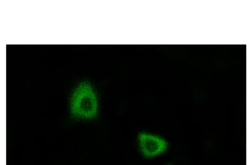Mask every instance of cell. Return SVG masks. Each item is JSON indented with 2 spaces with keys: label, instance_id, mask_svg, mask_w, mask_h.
I'll return each mask as SVG.
<instances>
[{
  "label": "cell",
  "instance_id": "obj_1",
  "mask_svg": "<svg viewBox=\"0 0 249 165\" xmlns=\"http://www.w3.org/2000/svg\"><path fill=\"white\" fill-rule=\"evenodd\" d=\"M70 103L71 114L75 118L92 119L98 114L97 97L89 83L83 82L75 88Z\"/></svg>",
  "mask_w": 249,
  "mask_h": 165
},
{
  "label": "cell",
  "instance_id": "obj_2",
  "mask_svg": "<svg viewBox=\"0 0 249 165\" xmlns=\"http://www.w3.org/2000/svg\"><path fill=\"white\" fill-rule=\"evenodd\" d=\"M138 138L140 150L146 158H152L167 150V142L160 137L141 133Z\"/></svg>",
  "mask_w": 249,
  "mask_h": 165
}]
</instances>
